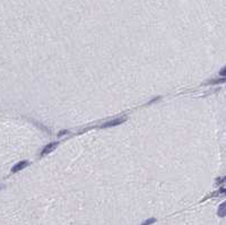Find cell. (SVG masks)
Wrapping results in <instances>:
<instances>
[{"label": "cell", "instance_id": "1", "mask_svg": "<svg viewBox=\"0 0 226 225\" xmlns=\"http://www.w3.org/2000/svg\"><path fill=\"white\" fill-rule=\"evenodd\" d=\"M126 121V119L124 118H119V119H114V120H111V121L109 122H105L104 124H102L101 126V128H107V127H113V126H118V124H120L122 122Z\"/></svg>", "mask_w": 226, "mask_h": 225}, {"label": "cell", "instance_id": "2", "mask_svg": "<svg viewBox=\"0 0 226 225\" xmlns=\"http://www.w3.org/2000/svg\"><path fill=\"white\" fill-rule=\"evenodd\" d=\"M58 141H55V143H51V144H49V145H46L45 147L43 148V150H42V155H45V154H49V153H51L52 150H54V148L58 146Z\"/></svg>", "mask_w": 226, "mask_h": 225}, {"label": "cell", "instance_id": "3", "mask_svg": "<svg viewBox=\"0 0 226 225\" xmlns=\"http://www.w3.org/2000/svg\"><path fill=\"white\" fill-rule=\"evenodd\" d=\"M28 165V162L27 161H22V162H19V163H17L16 165H14L13 166V169H11V172H18V171H20L22 169H24L25 166H27Z\"/></svg>", "mask_w": 226, "mask_h": 225}, {"label": "cell", "instance_id": "4", "mask_svg": "<svg viewBox=\"0 0 226 225\" xmlns=\"http://www.w3.org/2000/svg\"><path fill=\"white\" fill-rule=\"evenodd\" d=\"M217 214H218V216H220V217L226 216V201H224V202L218 207Z\"/></svg>", "mask_w": 226, "mask_h": 225}, {"label": "cell", "instance_id": "5", "mask_svg": "<svg viewBox=\"0 0 226 225\" xmlns=\"http://www.w3.org/2000/svg\"><path fill=\"white\" fill-rule=\"evenodd\" d=\"M156 222V219L155 218H149V219H147V221H145L144 223L141 225H150V224H153V223H155Z\"/></svg>", "mask_w": 226, "mask_h": 225}, {"label": "cell", "instance_id": "6", "mask_svg": "<svg viewBox=\"0 0 226 225\" xmlns=\"http://www.w3.org/2000/svg\"><path fill=\"white\" fill-rule=\"evenodd\" d=\"M219 75H220V76H226V67L225 68H223V69L219 71Z\"/></svg>", "mask_w": 226, "mask_h": 225}, {"label": "cell", "instance_id": "7", "mask_svg": "<svg viewBox=\"0 0 226 225\" xmlns=\"http://www.w3.org/2000/svg\"><path fill=\"white\" fill-rule=\"evenodd\" d=\"M219 193H226V189H220V190H219Z\"/></svg>", "mask_w": 226, "mask_h": 225}, {"label": "cell", "instance_id": "8", "mask_svg": "<svg viewBox=\"0 0 226 225\" xmlns=\"http://www.w3.org/2000/svg\"><path fill=\"white\" fill-rule=\"evenodd\" d=\"M218 182H226V176L223 179V180H218Z\"/></svg>", "mask_w": 226, "mask_h": 225}]
</instances>
